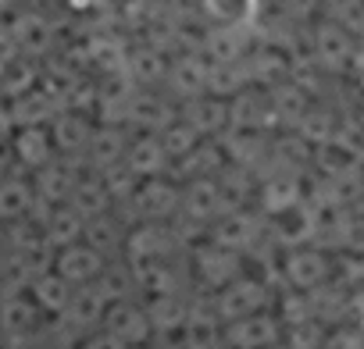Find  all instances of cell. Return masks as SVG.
Instances as JSON below:
<instances>
[{
	"mask_svg": "<svg viewBox=\"0 0 364 349\" xmlns=\"http://www.w3.org/2000/svg\"><path fill=\"white\" fill-rule=\"evenodd\" d=\"M190 285L193 292H218L225 282L243 275V253L225 250L211 239H200L190 246Z\"/></svg>",
	"mask_w": 364,
	"mask_h": 349,
	"instance_id": "obj_1",
	"label": "cell"
},
{
	"mask_svg": "<svg viewBox=\"0 0 364 349\" xmlns=\"http://www.w3.org/2000/svg\"><path fill=\"white\" fill-rule=\"evenodd\" d=\"M279 275L286 282V289H314L321 282L332 278V253L325 246H314V243H296V246H286L279 253Z\"/></svg>",
	"mask_w": 364,
	"mask_h": 349,
	"instance_id": "obj_2",
	"label": "cell"
},
{
	"mask_svg": "<svg viewBox=\"0 0 364 349\" xmlns=\"http://www.w3.org/2000/svg\"><path fill=\"white\" fill-rule=\"evenodd\" d=\"M272 299H275L272 282H264V278H257L250 271L236 275L218 292H211V303H215V314L222 317V324L236 321V317H247L254 310H264V306H272Z\"/></svg>",
	"mask_w": 364,
	"mask_h": 349,
	"instance_id": "obj_3",
	"label": "cell"
},
{
	"mask_svg": "<svg viewBox=\"0 0 364 349\" xmlns=\"http://www.w3.org/2000/svg\"><path fill=\"white\" fill-rule=\"evenodd\" d=\"M311 61L321 72H336V75L357 72V36L346 33L339 22L325 18L311 33Z\"/></svg>",
	"mask_w": 364,
	"mask_h": 349,
	"instance_id": "obj_4",
	"label": "cell"
},
{
	"mask_svg": "<svg viewBox=\"0 0 364 349\" xmlns=\"http://www.w3.org/2000/svg\"><path fill=\"white\" fill-rule=\"evenodd\" d=\"M125 204L132 207L136 221H168L178 211V182L168 171L146 174V179H136Z\"/></svg>",
	"mask_w": 364,
	"mask_h": 349,
	"instance_id": "obj_5",
	"label": "cell"
},
{
	"mask_svg": "<svg viewBox=\"0 0 364 349\" xmlns=\"http://www.w3.org/2000/svg\"><path fill=\"white\" fill-rule=\"evenodd\" d=\"M261 236H264V214L257 207H229V211H222L208 225V236L204 239H211V243H218L225 250L247 253Z\"/></svg>",
	"mask_w": 364,
	"mask_h": 349,
	"instance_id": "obj_6",
	"label": "cell"
},
{
	"mask_svg": "<svg viewBox=\"0 0 364 349\" xmlns=\"http://www.w3.org/2000/svg\"><path fill=\"white\" fill-rule=\"evenodd\" d=\"M107 257L90 246L86 239H75V243H65V246H54V271L68 282V285H86L93 282L100 271H104Z\"/></svg>",
	"mask_w": 364,
	"mask_h": 349,
	"instance_id": "obj_7",
	"label": "cell"
},
{
	"mask_svg": "<svg viewBox=\"0 0 364 349\" xmlns=\"http://www.w3.org/2000/svg\"><path fill=\"white\" fill-rule=\"evenodd\" d=\"M279 335H282V321L275 317L272 306L222 324V342H232V345H275Z\"/></svg>",
	"mask_w": 364,
	"mask_h": 349,
	"instance_id": "obj_8",
	"label": "cell"
},
{
	"mask_svg": "<svg viewBox=\"0 0 364 349\" xmlns=\"http://www.w3.org/2000/svg\"><path fill=\"white\" fill-rule=\"evenodd\" d=\"M43 324V310L36 306L33 296H4L0 299V338H11V342H26L40 331Z\"/></svg>",
	"mask_w": 364,
	"mask_h": 349,
	"instance_id": "obj_9",
	"label": "cell"
},
{
	"mask_svg": "<svg viewBox=\"0 0 364 349\" xmlns=\"http://www.w3.org/2000/svg\"><path fill=\"white\" fill-rule=\"evenodd\" d=\"M122 164H125V171L136 174V179L168 171V153L161 146V135L157 132H139L136 139H129L125 153H122Z\"/></svg>",
	"mask_w": 364,
	"mask_h": 349,
	"instance_id": "obj_10",
	"label": "cell"
},
{
	"mask_svg": "<svg viewBox=\"0 0 364 349\" xmlns=\"http://www.w3.org/2000/svg\"><path fill=\"white\" fill-rule=\"evenodd\" d=\"M208 54H186L175 65H164V79L171 82V89L178 96H193L208 89Z\"/></svg>",
	"mask_w": 364,
	"mask_h": 349,
	"instance_id": "obj_11",
	"label": "cell"
},
{
	"mask_svg": "<svg viewBox=\"0 0 364 349\" xmlns=\"http://www.w3.org/2000/svg\"><path fill=\"white\" fill-rule=\"evenodd\" d=\"M72 289H75V285H68L58 271H43V275H36V278L29 282V292H33L36 306H40L43 314H50V317H58V314L68 306Z\"/></svg>",
	"mask_w": 364,
	"mask_h": 349,
	"instance_id": "obj_12",
	"label": "cell"
},
{
	"mask_svg": "<svg viewBox=\"0 0 364 349\" xmlns=\"http://www.w3.org/2000/svg\"><path fill=\"white\" fill-rule=\"evenodd\" d=\"M18 157L29 164V167H43L50 157H54V143H50V132L40 125V121H29L18 135Z\"/></svg>",
	"mask_w": 364,
	"mask_h": 349,
	"instance_id": "obj_13",
	"label": "cell"
},
{
	"mask_svg": "<svg viewBox=\"0 0 364 349\" xmlns=\"http://www.w3.org/2000/svg\"><path fill=\"white\" fill-rule=\"evenodd\" d=\"M36 204L33 186L26 182H0V221H18Z\"/></svg>",
	"mask_w": 364,
	"mask_h": 349,
	"instance_id": "obj_14",
	"label": "cell"
}]
</instances>
